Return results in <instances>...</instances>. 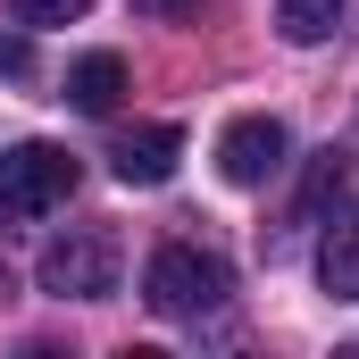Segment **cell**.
Segmentation results:
<instances>
[{"mask_svg": "<svg viewBox=\"0 0 359 359\" xmlns=\"http://www.w3.org/2000/svg\"><path fill=\"white\" fill-rule=\"evenodd\" d=\"M34 67V50H25V34H0V76H25Z\"/></svg>", "mask_w": 359, "mask_h": 359, "instance_id": "obj_12", "label": "cell"}, {"mask_svg": "<svg viewBox=\"0 0 359 359\" xmlns=\"http://www.w3.org/2000/svg\"><path fill=\"white\" fill-rule=\"evenodd\" d=\"M8 8H17V25H34V34H42V25H76L92 0H8Z\"/></svg>", "mask_w": 359, "mask_h": 359, "instance_id": "obj_10", "label": "cell"}, {"mask_svg": "<svg viewBox=\"0 0 359 359\" xmlns=\"http://www.w3.org/2000/svg\"><path fill=\"white\" fill-rule=\"evenodd\" d=\"M176 159H184V126H126V134L109 142L117 184H168Z\"/></svg>", "mask_w": 359, "mask_h": 359, "instance_id": "obj_5", "label": "cell"}, {"mask_svg": "<svg viewBox=\"0 0 359 359\" xmlns=\"http://www.w3.org/2000/svg\"><path fill=\"white\" fill-rule=\"evenodd\" d=\"M117 92H126V59H117V50H92V59L67 67V100H76L84 117H109Z\"/></svg>", "mask_w": 359, "mask_h": 359, "instance_id": "obj_6", "label": "cell"}, {"mask_svg": "<svg viewBox=\"0 0 359 359\" xmlns=\"http://www.w3.org/2000/svg\"><path fill=\"white\" fill-rule=\"evenodd\" d=\"M318 284H326L334 301H359V209L334 217V234L318 243Z\"/></svg>", "mask_w": 359, "mask_h": 359, "instance_id": "obj_7", "label": "cell"}, {"mask_svg": "<svg viewBox=\"0 0 359 359\" xmlns=\"http://www.w3.org/2000/svg\"><path fill=\"white\" fill-rule=\"evenodd\" d=\"M343 17V0H276V34L284 42H326Z\"/></svg>", "mask_w": 359, "mask_h": 359, "instance_id": "obj_9", "label": "cell"}, {"mask_svg": "<svg viewBox=\"0 0 359 359\" xmlns=\"http://www.w3.org/2000/svg\"><path fill=\"white\" fill-rule=\"evenodd\" d=\"M76 176H84V168H76L59 142H17V151L0 159V226H34V217L67 209Z\"/></svg>", "mask_w": 359, "mask_h": 359, "instance_id": "obj_3", "label": "cell"}, {"mask_svg": "<svg viewBox=\"0 0 359 359\" xmlns=\"http://www.w3.org/2000/svg\"><path fill=\"white\" fill-rule=\"evenodd\" d=\"M134 17H159V25H184V17H201V0H126Z\"/></svg>", "mask_w": 359, "mask_h": 359, "instance_id": "obj_11", "label": "cell"}, {"mask_svg": "<svg viewBox=\"0 0 359 359\" xmlns=\"http://www.w3.org/2000/svg\"><path fill=\"white\" fill-rule=\"evenodd\" d=\"M117 276H126L117 226H67V234L42 251V292H59V301H109Z\"/></svg>", "mask_w": 359, "mask_h": 359, "instance_id": "obj_2", "label": "cell"}, {"mask_svg": "<svg viewBox=\"0 0 359 359\" xmlns=\"http://www.w3.org/2000/svg\"><path fill=\"white\" fill-rule=\"evenodd\" d=\"M226 259L217 251H201V243H159L151 251V268H142V301L159 309V318H209V309H226Z\"/></svg>", "mask_w": 359, "mask_h": 359, "instance_id": "obj_1", "label": "cell"}, {"mask_svg": "<svg viewBox=\"0 0 359 359\" xmlns=\"http://www.w3.org/2000/svg\"><path fill=\"white\" fill-rule=\"evenodd\" d=\"M343 176H351V159H343V151H318V159H309V176H301V201H292V226H309V217L343 192Z\"/></svg>", "mask_w": 359, "mask_h": 359, "instance_id": "obj_8", "label": "cell"}, {"mask_svg": "<svg viewBox=\"0 0 359 359\" xmlns=\"http://www.w3.org/2000/svg\"><path fill=\"white\" fill-rule=\"evenodd\" d=\"M284 151H292L284 117H234V126L217 134V168H226V184H243V192L284 176Z\"/></svg>", "mask_w": 359, "mask_h": 359, "instance_id": "obj_4", "label": "cell"}]
</instances>
